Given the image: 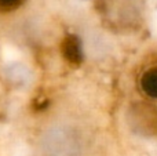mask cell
I'll return each mask as SVG.
<instances>
[{
	"mask_svg": "<svg viewBox=\"0 0 157 156\" xmlns=\"http://www.w3.org/2000/svg\"><path fill=\"white\" fill-rule=\"evenodd\" d=\"M141 87L147 97L157 99V66L147 69V71L142 75Z\"/></svg>",
	"mask_w": 157,
	"mask_h": 156,
	"instance_id": "1",
	"label": "cell"
},
{
	"mask_svg": "<svg viewBox=\"0 0 157 156\" xmlns=\"http://www.w3.org/2000/svg\"><path fill=\"white\" fill-rule=\"evenodd\" d=\"M65 54H66V57L73 60V61H76L80 58V55H81L80 46H78V43L76 41V39L69 37L68 40L65 41Z\"/></svg>",
	"mask_w": 157,
	"mask_h": 156,
	"instance_id": "2",
	"label": "cell"
},
{
	"mask_svg": "<svg viewBox=\"0 0 157 156\" xmlns=\"http://www.w3.org/2000/svg\"><path fill=\"white\" fill-rule=\"evenodd\" d=\"M24 0H0V10L2 11H11L14 8L19 7Z\"/></svg>",
	"mask_w": 157,
	"mask_h": 156,
	"instance_id": "3",
	"label": "cell"
}]
</instances>
